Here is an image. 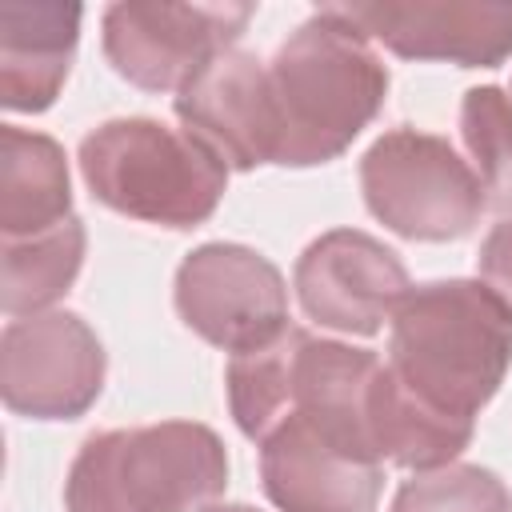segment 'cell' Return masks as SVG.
I'll return each mask as SVG.
<instances>
[{
  "instance_id": "6da1fadb",
  "label": "cell",
  "mask_w": 512,
  "mask_h": 512,
  "mask_svg": "<svg viewBox=\"0 0 512 512\" xmlns=\"http://www.w3.org/2000/svg\"><path fill=\"white\" fill-rule=\"evenodd\" d=\"M280 144L276 164L316 168L352 148L388 100L376 44L332 4L316 8L268 60Z\"/></svg>"
},
{
  "instance_id": "7a4b0ae2",
  "label": "cell",
  "mask_w": 512,
  "mask_h": 512,
  "mask_svg": "<svg viewBox=\"0 0 512 512\" xmlns=\"http://www.w3.org/2000/svg\"><path fill=\"white\" fill-rule=\"evenodd\" d=\"M388 368L424 404L476 420L512 368V308L484 280H428L392 312Z\"/></svg>"
},
{
  "instance_id": "3957f363",
  "label": "cell",
  "mask_w": 512,
  "mask_h": 512,
  "mask_svg": "<svg viewBox=\"0 0 512 512\" xmlns=\"http://www.w3.org/2000/svg\"><path fill=\"white\" fill-rule=\"evenodd\" d=\"M228 452L208 424L164 420L92 432L64 480L68 512H212Z\"/></svg>"
},
{
  "instance_id": "277c9868",
  "label": "cell",
  "mask_w": 512,
  "mask_h": 512,
  "mask_svg": "<svg viewBox=\"0 0 512 512\" xmlns=\"http://www.w3.org/2000/svg\"><path fill=\"white\" fill-rule=\"evenodd\" d=\"M76 160L92 200L176 232L200 228L228 188V168L204 144L152 116L104 120L80 140Z\"/></svg>"
},
{
  "instance_id": "5b68a950",
  "label": "cell",
  "mask_w": 512,
  "mask_h": 512,
  "mask_svg": "<svg viewBox=\"0 0 512 512\" xmlns=\"http://www.w3.org/2000/svg\"><path fill=\"white\" fill-rule=\"evenodd\" d=\"M368 212L396 236L420 244L464 240L484 212V192L468 160L432 132L388 128L360 156Z\"/></svg>"
},
{
  "instance_id": "8992f818",
  "label": "cell",
  "mask_w": 512,
  "mask_h": 512,
  "mask_svg": "<svg viewBox=\"0 0 512 512\" xmlns=\"http://www.w3.org/2000/svg\"><path fill=\"white\" fill-rule=\"evenodd\" d=\"M256 16L252 4H136L104 8V56L116 76L144 92H180L220 52L236 48Z\"/></svg>"
},
{
  "instance_id": "52a82bcc",
  "label": "cell",
  "mask_w": 512,
  "mask_h": 512,
  "mask_svg": "<svg viewBox=\"0 0 512 512\" xmlns=\"http://www.w3.org/2000/svg\"><path fill=\"white\" fill-rule=\"evenodd\" d=\"M176 316L212 348L248 352L288 328V284L280 268L244 244L192 248L172 284Z\"/></svg>"
},
{
  "instance_id": "ba28073f",
  "label": "cell",
  "mask_w": 512,
  "mask_h": 512,
  "mask_svg": "<svg viewBox=\"0 0 512 512\" xmlns=\"http://www.w3.org/2000/svg\"><path fill=\"white\" fill-rule=\"evenodd\" d=\"M108 356L76 312H36L0 332V396L32 420H76L104 392Z\"/></svg>"
},
{
  "instance_id": "9c48e42d",
  "label": "cell",
  "mask_w": 512,
  "mask_h": 512,
  "mask_svg": "<svg viewBox=\"0 0 512 512\" xmlns=\"http://www.w3.org/2000/svg\"><path fill=\"white\" fill-rule=\"evenodd\" d=\"M296 300L308 320L344 336H376L408 296L404 260L360 228H332L316 236L292 272Z\"/></svg>"
},
{
  "instance_id": "30bf717a",
  "label": "cell",
  "mask_w": 512,
  "mask_h": 512,
  "mask_svg": "<svg viewBox=\"0 0 512 512\" xmlns=\"http://www.w3.org/2000/svg\"><path fill=\"white\" fill-rule=\"evenodd\" d=\"M400 60L500 68L512 56V4L492 0H352L332 4Z\"/></svg>"
},
{
  "instance_id": "8fae6325",
  "label": "cell",
  "mask_w": 512,
  "mask_h": 512,
  "mask_svg": "<svg viewBox=\"0 0 512 512\" xmlns=\"http://www.w3.org/2000/svg\"><path fill=\"white\" fill-rule=\"evenodd\" d=\"M172 112L180 128L224 168L252 172L260 164H276L280 124L268 88V64L256 52H220L176 92Z\"/></svg>"
},
{
  "instance_id": "7c38bea8",
  "label": "cell",
  "mask_w": 512,
  "mask_h": 512,
  "mask_svg": "<svg viewBox=\"0 0 512 512\" xmlns=\"http://www.w3.org/2000/svg\"><path fill=\"white\" fill-rule=\"evenodd\" d=\"M260 484L280 512H376L384 464L336 448L288 412L260 440Z\"/></svg>"
},
{
  "instance_id": "4fadbf2b",
  "label": "cell",
  "mask_w": 512,
  "mask_h": 512,
  "mask_svg": "<svg viewBox=\"0 0 512 512\" xmlns=\"http://www.w3.org/2000/svg\"><path fill=\"white\" fill-rule=\"evenodd\" d=\"M80 4L32 0L0 4V104L44 112L56 104L80 44Z\"/></svg>"
},
{
  "instance_id": "5bb4252c",
  "label": "cell",
  "mask_w": 512,
  "mask_h": 512,
  "mask_svg": "<svg viewBox=\"0 0 512 512\" xmlns=\"http://www.w3.org/2000/svg\"><path fill=\"white\" fill-rule=\"evenodd\" d=\"M376 368H380V356L372 348H352V344L308 332L296 352L292 412L308 420L336 448L360 460H376L368 440V388Z\"/></svg>"
},
{
  "instance_id": "9a60e30c",
  "label": "cell",
  "mask_w": 512,
  "mask_h": 512,
  "mask_svg": "<svg viewBox=\"0 0 512 512\" xmlns=\"http://www.w3.org/2000/svg\"><path fill=\"white\" fill-rule=\"evenodd\" d=\"M476 420L448 416L420 396H412L388 364L376 368L368 388V440L380 464H400L408 472H432L456 464L472 444Z\"/></svg>"
},
{
  "instance_id": "2e32d148",
  "label": "cell",
  "mask_w": 512,
  "mask_h": 512,
  "mask_svg": "<svg viewBox=\"0 0 512 512\" xmlns=\"http://www.w3.org/2000/svg\"><path fill=\"white\" fill-rule=\"evenodd\" d=\"M72 216V176L64 148L16 124L0 128V232L36 236Z\"/></svg>"
},
{
  "instance_id": "e0dca14e",
  "label": "cell",
  "mask_w": 512,
  "mask_h": 512,
  "mask_svg": "<svg viewBox=\"0 0 512 512\" xmlns=\"http://www.w3.org/2000/svg\"><path fill=\"white\" fill-rule=\"evenodd\" d=\"M84 248H88V232H84L80 216H68L64 224L36 232V236L4 240L0 308L12 320L48 312L76 284L80 264H84Z\"/></svg>"
},
{
  "instance_id": "ac0fdd59",
  "label": "cell",
  "mask_w": 512,
  "mask_h": 512,
  "mask_svg": "<svg viewBox=\"0 0 512 512\" xmlns=\"http://www.w3.org/2000/svg\"><path fill=\"white\" fill-rule=\"evenodd\" d=\"M304 328L288 324L276 340L236 352L228 360V408L236 428L248 440H264L288 412H292V380H296V352L304 344Z\"/></svg>"
},
{
  "instance_id": "d6986e66",
  "label": "cell",
  "mask_w": 512,
  "mask_h": 512,
  "mask_svg": "<svg viewBox=\"0 0 512 512\" xmlns=\"http://www.w3.org/2000/svg\"><path fill=\"white\" fill-rule=\"evenodd\" d=\"M460 140L484 192V208L512 216V96L476 84L460 100Z\"/></svg>"
},
{
  "instance_id": "ffe728a7",
  "label": "cell",
  "mask_w": 512,
  "mask_h": 512,
  "mask_svg": "<svg viewBox=\"0 0 512 512\" xmlns=\"http://www.w3.org/2000/svg\"><path fill=\"white\" fill-rule=\"evenodd\" d=\"M388 512H512V492L492 468L444 464L432 472H412Z\"/></svg>"
},
{
  "instance_id": "44dd1931",
  "label": "cell",
  "mask_w": 512,
  "mask_h": 512,
  "mask_svg": "<svg viewBox=\"0 0 512 512\" xmlns=\"http://www.w3.org/2000/svg\"><path fill=\"white\" fill-rule=\"evenodd\" d=\"M476 268H480V280L512 308V220H500L484 236L480 256H476Z\"/></svg>"
},
{
  "instance_id": "7402d4cb",
  "label": "cell",
  "mask_w": 512,
  "mask_h": 512,
  "mask_svg": "<svg viewBox=\"0 0 512 512\" xmlns=\"http://www.w3.org/2000/svg\"><path fill=\"white\" fill-rule=\"evenodd\" d=\"M212 512H256V508H248V504H216Z\"/></svg>"
}]
</instances>
